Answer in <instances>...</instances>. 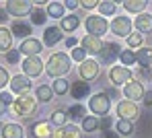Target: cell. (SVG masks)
I'll use <instances>...</instances> for the list:
<instances>
[{"label":"cell","mask_w":152,"mask_h":138,"mask_svg":"<svg viewBox=\"0 0 152 138\" xmlns=\"http://www.w3.org/2000/svg\"><path fill=\"white\" fill-rule=\"evenodd\" d=\"M70 68H72V58L68 54H64V52L51 54L50 60H48V64H45V72H48V76H51V79H62V76H66V74L70 72Z\"/></svg>","instance_id":"cell-1"},{"label":"cell","mask_w":152,"mask_h":138,"mask_svg":"<svg viewBox=\"0 0 152 138\" xmlns=\"http://www.w3.org/2000/svg\"><path fill=\"white\" fill-rule=\"evenodd\" d=\"M37 97H33V95H19V99H15L12 101V111H15V115H19V117H31L35 111H37Z\"/></svg>","instance_id":"cell-2"},{"label":"cell","mask_w":152,"mask_h":138,"mask_svg":"<svg viewBox=\"0 0 152 138\" xmlns=\"http://www.w3.org/2000/svg\"><path fill=\"white\" fill-rule=\"evenodd\" d=\"M88 109H91V113H95V115H107L109 109H111V97H109V93L107 91H101V93L91 95Z\"/></svg>","instance_id":"cell-3"},{"label":"cell","mask_w":152,"mask_h":138,"mask_svg":"<svg viewBox=\"0 0 152 138\" xmlns=\"http://www.w3.org/2000/svg\"><path fill=\"white\" fill-rule=\"evenodd\" d=\"M84 29H86V33H91V35L103 37V35L109 31V23H107V19H105L103 15H88V17L84 19Z\"/></svg>","instance_id":"cell-4"},{"label":"cell","mask_w":152,"mask_h":138,"mask_svg":"<svg viewBox=\"0 0 152 138\" xmlns=\"http://www.w3.org/2000/svg\"><path fill=\"white\" fill-rule=\"evenodd\" d=\"M109 29H111V33L113 35H117V37H129L132 35V29H134V23H132V19L126 17V15H119V17H115L111 23H109Z\"/></svg>","instance_id":"cell-5"},{"label":"cell","mask_w":152,"mask_h":138,"mask_svg":"<svg viewBox=\"0 0 152 138\" xmlns=\"http://www.w3.org/2000/svg\"><path fill=\"white\" fill-rule=\"evenodd\" d=\"M23 72H25L29 79H35V76H41V72L45 70V64L41 62L39 56H25L23 60Z\"/></svg>","instance_id":"cell-6"},{"label":"cell","mask_w":152,"mask_h":138,"mask_svg":"<svg viewBox=\"0 0 152 138\" xmlns=\"http://www.w3.org/2000/svg\"><path fill=\"white\" fill-rule=\"evenodd\" d=\"M115 113H117L119 117H124V120H132V122H134V120L140 117V107H138L136 101H132V99H124V101L117 103Z\"/></svg>","instance_id":"cell-7"},{"label":"cell","mask_w":152,"mask_h":138,"mask_svg":"<svg viewBox=\"0 0 152 138\" xmlns=\"http://www.w3.org/2000/svg\"><path fill=\"white\" fill-rule=\"evenodd\" d=\"M99 72H101V64H99L97 60H84V62H80V66H78L80 79L86 81V83L95 81V79L99 76Z\"/></svg>","instance_id":"cell-8"},{"label":"cell","mask_w":152,"mask_h":138,"mask_svg":"<svg viewBox=\"0 0 152 138\" xmlns=\"http://www.w3.org/2000/svg\"><path fill=\"white\" fill-rule=\"evenodd\" d=\"M6 10L12 17H25L33 10V0H6Z\"/></svg>","instance_id":"cell-9"},{"label":"cell","mask_w":152,"mask_h":138,"mask_svg":"<svg viewBox=\"0 0 152 138\" xmlns=\"http://www.w3.org/2000/svg\"><path fill=\"white\" fill-rule=\"evenodd\" d=\"M132 76H134V72L127 68V66H111V70H109V81L115 84V87H121V84H126L132 81Z\"/></svg>","instance_id":"cell-10"},{"label":"cell","mask_w":152,"mask_h":138,"mask_svg":"<svg viewBox=\"0 0 152 138\" xmlns=\"http://www.w3.org/2000/svg\"><path fill=\"white\" fill-rule=\"evenodd\" d=\"M144 84L142 81H138V79H132L129 83L124 84V95H126V99H132V101H140V99H144Z\"/></svg>","instance_id":"cell-11"},{"label":"cell","mask_w":152,"mask_h":138,"mask_svg":"<svg viewBox=\"0 0 152 138\" xmlns=\"http://www.w3.org/2000/svg\"><path fill=\"white\" fill-rule=\"evenodd\" d=\"M119 54H121V46L115 43V41H107V43H103V50L99 54V58H101L103 64H113L115 58H119Z\"/></svg>","instance_id":"cell-12"},{"label":"cell","mask_w":152,"mask_h":138,"mask_svg":"<svg viewBox=\"0 0 152 138\" xmlns=\"http://www.w3.org/2000/svg\"><path fill=\"white\" fill-rule=\"evenodd\" d=\"M41 50H43L41 41L35 39V37H27V39H23V43L19 46V52L23 56H39Z\"/></svg>","instance_id":"cell-13"},{"label":"cell","mask_w":152,"mask_h":138,"mask_svg":"<svg viewBox=\"0 0 152 138\" xmlns=\"http://www.w3.org/2000/svg\"><path fill=\"white\" fill-rule=\"evenodd\" d=\"M80 46L86 50V54H101V50H103V41H101V37H97V35H84L82 37V41H80Z\"/></svg>","instance_id":"cell-14"},{"label":"cell","mask_w":152,"mask_h":138,"mask_svg":"<svg viewBox=\"0 0 152 138\" xmlns=\"http://www.w3.org/2000/svg\"><path fill=\"white\" fill-rule=\"evenodd\" d=\"M29 89H31V81H29L27 74H17V76L10 79V91L12 93L25 95V93H29Z\"/></svg>","instance_id":"cell-15"},{"label":"cell","mask_w":152,"mask_h":138,"mask_svg":"<svg viewBox=\"0 0 152 138\" xmlns=\"http://www.w3.org/2000/svg\"><path fill=\"white\" fill-rule=\"evenodd\" d=\"M53 138H82V128H78L74 124L60 126V128L53 132Z\"/></svg>","instance_id":"cell-16"},{"label":"cell","mask_w":152,"mask_h":138,"mask_svg":"<svg viewBox=\"0 0 152 138\" xmlns=\"http://www.w3.org/2000/svg\"><path fill=\"white\" fill-rule=\"evenodd\" d=\"M31 136L33 138H53L51 122H35L31 126Z\"/></svg>","instance_id":"cell-17"},{"label":"cell","mask_w":152,"mask_h":138,"mask_svg":"<svg viewBox=\"0 0 152 138\" xmlns=\"http://www.w3.org/2000/svg\"><path fill=\"white\" fill-rule=\"evenodd\" d=\"M70 95H72V99H86L91 95V84L86 83V81H82V79L76 81L70 87Z\"/></svg>","instance_id":"cell-18"},{"label":"cell","mask_w":152,"mask_h":138,"mask_svg":"<svg viewBox=\"0 0 152 138\" xmlns=\"http://www.w3.org/2000/svg\"><path fill=\"white\" fill-rule=\"evenodd\" d=\"M134 27L138 29L142 35L144 33H152V15L150 12H140L134 21Z\"/></svg>","instance_id":"cell-19"},{"label":"cell","mask_w":152,"mask_h":138,"mask_svg":"<svg viewBox=\"0 0 152 138\" xmlns=\"http://www.w3.org/2000/svg\"><path fill=\"white\" fill-rule=\"evenodd\" d=\"M62 41V27H45V33H43V43L48 48H53Z\"/></svg>","instance_id":"cell-20"},{"label":"cell","mask_w":152,"mask_h":138,"mask_svg":"<svg viewBox=\"0 0 152 138\" xmlns=\"http://www.w3.org/2000/svg\"><path fill=\"white\" fill-rule=\"evenodd\" d=\"M121 4H124V8H126L127 12L140 15V12H144V8L148 6V0H124Z\"/></svg>","instance_id":"cell-21"},{"label":"cell","mask_w":152,"mask_h":138,"mask_svg":"<svg viewBox=\"0 0 152 138\" xmlns=\"http://www.w3.org/2000/svg\"><path fill=\"white\" fill-rule=\"evenodd\" d=\"M10 48H12V31L0 27V54H6Z\"/></svg>","instance_id":"cell-22"},{"label":"cell","mask_w":152,"mask_h":138,"mask_svg":"<svg viewBox=\"0 0 152 138\" xmlns=\"http://www.w3.org/2000/svg\"><path fill=\"white\" fill-rule=\"evenodd\" d=\"M10 31H12L15 37H23V39H27V37L31 35V25L25 23V21H15V23L10 25Z\"/></svg>","instance_id":"cell-23"},{"label":"cell","mask_w":152,"mask_h":138,"mask_svg":"<svg viewBox=\"0 0 152 138\" xmlns=\"http://www.w3.org/2000/svg\"><path fill=\"white\" fill-rule=\"evenodd\" d=\"M60 27H62V31H66V33H72V31H76V29L80 27V19L76 15H68V17L60 19Z\"/></svg>","instance_id":"cell-24"},{"label":"cell","mask_w":152,"mask_h":138,"mask_svg":"<svg viewBox=\"0 0 152 138\" xmlns=\"http://www.w3.org/2000/svg\"><path fill=\"white\" fill-rule=\"evenodd\" d=\"M25 130L19 124H4L2 126V138H23Z\"/></svg>","instance_id":"cell-25"},{"label":"cell","mask_w":152,"mask_h":138,"mask_svg":"<svg viewBox=\"0 0 152 138\" xmlns=\"http://www.w3.org/2000/svg\"><path fill=\"white\" fill-rule=\"evenodd\" d=\"M136 62L140 66H152V48H138Z\"/></svg>","instance_id":"cell-26"},{"label":"cell","mask_w":152,"mask_h":138,"mask_svg":"<svg viewBox=\"0 0 152 138\" xmlns=\"http://www.w3.org/2000/svg\"><path fill=\"white\" fill-rule=\"evenodd\" d=\"M101 128V120L97 115H84L82 120V132H97Z\"/></svg>","instance_id":"cell-27"},{"label":"cell","mask_w":152,"mask_h":138,"mask_svg":"<svg viewBox=\"0 0 152 138\" xmlns=\"http://www.w3.org/2000/svg\"><path fill=\"white\" fill-rule=\"evenodd\" d=\"M115 130L119 132V136H132V134H134V122L119 117L117 124H115Z\"/></svg>","instance_id":"cell-28"},{"label":"cell","mask_w":152,"mask_h":138,"mask_svg":"<svg viewBox=\"0 0 152 138\" xmlns=\"http://www.w3.org/2000/svg\"><path fill=\"white\" fill-rule=\"evenodd\" d=\"M35 97H37L41 103H50L51 99H53V89H51V87H48V84H41V87H37Z\"/></svg>","instance_id":"cell-29"},{"label":"cell","mask_w":152,"mask_h":138,"mask_svg":"<svg viewBox=\"0 0 152 138\" xmlns=\"http://www.w3.org/2000/svg\"><path fill=\"white\" fill-rule=\"evenodd\" d=\"M68 117H70V115H68V111H64V109H56L53 113H51L50 122L53 124V126H58V128H60V126H66V124H68Z\"/></svg>","instance_id":"cell-30"},{"label":"cell","mask_w":152,"mask_h":138,"mask_svg":"<svg viewBox=\"0 0 152 138\" xmlns=\"http://www.w3.org/2000/svg\"><path fill=\"white\" fill-rule=\"evenodd\" d=\"M64 10H66V6L60 4V2H50L48 4V15H50L51 19H64L66 17Z\"/></svg>","instance_id":"cell-31"},{"label":"cell","mask_w":152,"mask_h":138,"mask_svg":"<svg viewBox=\"0 0 152 138\" xmlns=\"http://www.w3.org/2000/svg\"><path fill=\"white\" fill-rule=\"evenodd\" d=\"M48 19H50L48 10H43V8H33L31 10V23L33 25H43Z\"/></svg>","instance_id":"cell-32"},{"label":"cell","mask_w":152,"mask_h":138,"mask_svg":"<svg viewBox=\"0 0 152 138\" xmlns=\"http://www.w3.org/2000/svg\"><path fill=\"white\" fill-rule=\"evenodd\" d=\"M115 10H117V4H115L113 0H101V4H99V12H101L103 17H113Z\"/></svg>","instance_id":"cell-33"},{"label":"cell","mask_w":152,"mask_h":138,"mask_svg":"<svg viewBox=\"0 0 152 138\" xmlns=\"http://www.w3.org/2000/svg\"><path fill=\"white\" fill-rule=\"evenodd\" d=\"M51 89H53V93L56 95H66L68 91H70V87H68V81L62 76V79H53V84H51Z\"/></svg>","instance_id":"cell-34"},{"label":"cell","mask_w":152,"mask_h":138,"mask_svg":"<svg viewBox=\"0 0 152 138\" xmlns=\"http://www.w3.org/2000/svg\"><path fill=\"white\" fill-rule=\"evenodd\" d=\"M126 41H127V48H129V50H138V48H142V43H144V35H142L140 31H138V33H132Z\"/></svg>","instance_id":"cell-35"},{"label":"cell","mask_w":152,"mask_h":138,"mask_svg":"<svg viewBox=\"0 0 152 138\" xmlns=\"http://www.w3.org/2000/svg\"><path fill=\"white\" fill-rule=\"evenodd\" d=\"M68 115H70L72 120H84V115H86V109H84V105H80V103H74V105L68 109Z\"/></svg>","instance_id":"cell-36"},{"label":"cell","mask_w":152,"mask_h":138,"mask_svg":"<svg viewBox=\"0 0 152 138\" xmlns=\"http://www.w3.org/2000/svg\"><path fill=\"white\" fill-rule=\"evenodd\" d=\"M119 60H121L124 66H134V64H136V54H134L132 50H121Z\"/></svg>","instance_id":"cell-37"},{"label":"cell","mask_w":152,"mask_h":138,"mask_svg":"<svg viewBox=\"0 0 152 138\" xmlns=\"http://www.w3.org/2000/svg\"><path fill=\"white\" fill-rule=\"evenodd\" d=\"M70 58L74 60V62H84L86 60V50L80 46V48H74L72 50V54H70Z\"/></svg>","instance_id":"cell-38"},{"label":"cell","mask_w":152,"mask_h":138,"mask_svg":"<svg viewBox=\"0 0 152 138\" xmlns=\"http://www.w3.org/2000/svg\"><path fill=\"white\" fill-rule=\"evenodd\" d=\"M19 58H21V52H19V50H8V52H6V60H8L10 64H17Z\"/></svg>","instance_id":"cell-39"},{"label":"cell","mask_w":152,"mask_h":138,"mask_svg":"<svg viewBox=\"0 0 152 138\" xmlns=\"http://www.w3.org/2000/svg\"><path fill=\"white\" fill-rule=\"evenodd\" d=\"M99 4H101V0H80V6L86 8V10H93V8H97Z\"/></svg>","instance_id":"cell-40"},{"label":"cell","mask_w":152,"mask_h":138,"mask_svg":"<svg viewBox=\"0 0 152 138\" xmlns=\"http://www.w3.org/2000/svg\"><path fill=\"white\" fill-rule=\"evenodd\" d=\"M8 84V70L4 66H0V89H4Z\"/></svg>","instance_id":"cell-41"},{"label":"cell","mask_w":152,"mask_h":138,"mask_svg":"<svg viewBox=\"0 0 152 138\" xmlns=\"http://www.w3.org/2000/svg\"><path fill=\"white\" fill-rule=\"evenodd\" d=\"M138 74H140L142 79H150V76H152V68H150V66H140Z\"/></svg>","instance_id":"cell-42"},{"label":"cell","mask_w":152,"mask_h":138,"mask_svg":"<svg viewBox=\"0 0 152 138\" xmlns=\"http://www.w3.org/2000/svg\"><path fill=\"white\" fill-rule=\"evenodd\" d=\"M111 124H113V120L109 115H101V130H109Z\"/></svg>","instance_id":"cell-43"},{"label":"cell","mask_w":152,"mask_h":138,"mask_svg":"<svg viewBox=\"0 0 152 138\" xmlns=\"http://www.w3.org/2000/svg\"><path fill=\"white\" fill-rule=\"evenodd\" d=\"M64 6L70 8V10H76L80 6V0H64Z\"/></svg>","instance_id":"cell-44"},{"label":"cell","mask_w":152,"mask_h":138,"mask_svg":"<svg viewBox=\"0 0 152 138\" xmlns=\"http://www.w3.org/2000/svg\"><path fill=\"white\" fill-rule=\"evenodd\" d=\"M142 101H144L146 107H152V91H146V93H144V99H142Z\"/></svg>","instance_id":"cell-45"},{"label":"cell","mask_w":152,"mask_h":138,"mask_svg":"<svg viewBox=\"0 0 152 138\" xmlns=\"http://www.w3.org/2000/svg\"><path fill=\"white\" fill-rule=\"evenodd\" d=\"M101 138H119V132L115 130V132H111V130H103Z\"/></svg>","instance_id":"cell-46"},{"label":"cell","mask_w":152,"mask_h":138,"mask_svg":"<svg viewBox=\"0 0 152 138\" xmlns=\"http://www.w3.org/2000/svg\"><path fill=\"white\" fill-rule=\"evenodd\" d=\"M0 99H2V101H4V103H6V105H10V103H12V101H15V99H12V95H10V93H2V95H0Z\"/></svg>","instance_id":"cell-47"},{"label":"cell","mask_w":152,"mask_h":138,"mask_svg":"<svg viewBox=\"0 0 152 138\" xmlns=\"http://www.w3.org/2000/svg\"><path fill=\"white\" fill-rule=\"evenodd\" d=\"M6 21H8V10L6 8H0V25L6 23Z\"/></svg>","instance_id":"cell-48"},{"label":"cell","mask_w":152,"mask_h":138,"mask_svg":"<svg viewBox=\"0 0 152 138\" xmlns=\"http://www.w3.org/2000/svg\"><path fill=\"white\" fill-rule=\"evenodd\" d=\"M76 43H78L76 37H68V39H66V48H76Z\"/></svg>","instance_id":"cell-49"},{"label":"cell","mask_w":152,"mask_h":138,"mask_svg":"<svg viewBox=\"0 0 152 138\" xmlns=\"http://www.w3.org/2000/svg\"><path fill=\"white\" fill-rule=\"evenodd\" d=\"M4 111H8V105H6V103L0 99V113H4Z\"/></svg>","instance_id":"cell-50"},{"label":"cell","mask_w":152,"mask_h":138,"mask_svg":"<svg viewBox=\"0 0 152 138\" xmlns=\"http://www.w3.org/2000/svg\"><path fill=\"white\" fill-rule=\"evenodd\" d=\"M33 4H39L41 6V4H50V0H33Z\"/></svg>","instance_id":"cell-51"},{"label":"cell","mask_w":152,"mask_h":138,"mask_svg":"<svg viewBox=\"0 0 152 138\" xmlns=\"http://www.w3.org/2000/svg\"><path fill=\"white\" fill-rule=\"evenodd\" d=\"M113 2H115V4H117V2H124V0H113Z\"/></svg>","instance_id":"cell-52"}]
</instances>
